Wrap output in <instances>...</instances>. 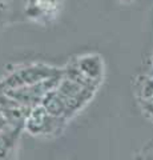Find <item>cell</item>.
Wrapping results in <instances>:
<instances>
[{
  "instance_id": "cell-2",
  "label": "cell",
  "mask_w": 153,
  "mask_h": 160,
  "mask_svg": "<svg viewBox=\"0 0 153 160\" xmlns=\"http://www.w3.org/2000/svg\"><path fill=\"white\" fill-rule=\"evenodd\" d=\"M56 89V93L65 111V119L73 116L92 99L95 89L81 86L65 76H61Z\"/></svg>"
},
{
  "instance_id": "cell-8",
  "label": "cell",
  "mask_w": 153,
  "mask_h": 160,
  "mask_svg": "<svg viewBox=\"0 0 153 160\" xmlns=\"http://www.w3.org/2000/svg\"><path fill=\"white\" fill-rule=\"evenodd\" d=\"M6 127H8V122H7V118L3 112V108L0 107V129H4Z\"/></svg>"
},
{
  "instance_id": "cell-1",
  "label": "cell",
  "mask_w": 153,
  "mask_h": 160,
  "mask_svg": "<svg viewBox=\"0 0 153 160\" xmlns=\"http://www.w3.org/2000/svg\"><path fill=\"white\" fill-rule=\"evenodd\" d=\"M61 75L63 69H57L55 67L47 66V64H29V66L12 71L8 76H6L0 82V87L6 93L11 89L29 87L44 82V80L61 76Z\"/></svg>"
},
{
  "instance_id": "cell-4",
  "label": "cell",
  "mask_w": 153,
  "mask_h": 160,
  "mask_svg": "<svg viewBox=\"0 0 153 160\" xmlns=\"http://www.w3.org/2000/svg\"><path fill=\"white\" fill-rule=\"evenodd\" d=\"M73 64L79 72L85 79H88L96 87L100 86L104 76V62L103 58L97 53H87L73 60Z\"/></svg>"
},
{
  "instance_id": "cell-9",
  "label": "cell",
  "mask_w": 153,
  "mask_h": 160,
  "mask_svg": "<svg viewBox=\"0 0 153 160\" xmlns=\"http://www.w3.org/2000/svg\"><path fill=\"white\" fill-rule=\"evenodd\" d=\"M121 2H129V0H121Z\"/></svg>"
},
{
  "instance_id": "cell-6",
  "label": "cell",
  "mask_w": 153,
  "mask_h": 160,
  "mask_svg": "<svg viewBox=\"0 0 153 160\" xmlns=\"http://www.w3.org/2000/svg\"><path fill=\"white\" fill-rule=\"evenodd\" d=\"M140 106H141V109L148 118H149L152 122H153V96L151 98H146V99H142V100H139Z\"/></svg>"
},
{
  "instance_id": "cell-3",
  "label": "cell",
  "mask_w": 153,
  "mask_h": 160,
  "mask_svg": "<svg viewBox=\"0 0 153 160\" xmlns=\"http://www.w3.org/2000/svg\"><path fill=\"white\" fill-rule=\"evenodd\" d=\"M65 119L57 118L51 115L41 104L31 108L28 112L24 129L35 136H48V135H56L61 132Z\"/></svg>"
},
{
  "instance_id": "cell-5",
  "label": "cell",
  "mask_w": 153,
  "mask_h": 160,
  "mask_svg": "<svg viewBox=\"0 0 153 160\" xmlns=\"http://www.w3.org/2000/svg\"><path fill=\"white\" fill-rule=\"evenodd\" d=\"M24 126H8L0 129V160H7L16 147Z\"/></svg>"
},
{
  "instance_id": "cell-7",
  "label": "cell",
  "mask_w": 153,
  "mask_h": 160,
  "mask_svg": "<svg viewBox=\"0 0 153 160\" xmlns=\"http://www.w3.org/2000/svg\"><path fill=\"white\" fill-rule=\"evenodd\" d=\"M11 98H8L6 93H4V91L2 89V87H0V107H4L7 106L8 103H11Z\"/></svg>"
}]
</instances>
